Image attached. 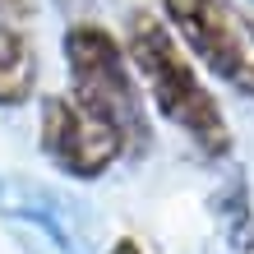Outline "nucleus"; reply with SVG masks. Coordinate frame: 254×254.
Returning a JSON list of instances; mask_svg holds the SVG:
<instances>
[{"label": "nucleus", "instance_id": "20e7f679", "mask_svg": "<svg viewBox=\"0 0 254 254\" xmlns=\"http://www.w3.org/2000/svg\"><path fill=\"white\" fill-rule=\"evenodd\" d=\"M42 148L74 181H97L111 162L125 157V139L79 97L56 93L42 102Z\"/></svg>", "mask_w": 254, "mask_h": 254}, {"label": "nucleus", "instance_id": "f03ea898", "mask_svg": "<svg viewBox=\"0 0 254 254\" xmlns=\"http://www.w3.org/2000/svg\"><path fill=\"white\" fill-rule=\"evenodd\" d=\"M65 65L74 97L88 111H97L116 134L125 139V153L139 157L153 148V125H148V107L139 93V74H134L125 42L111 37V28H102L93 19H74L65 28Z\"/></svg>", "mask_w": 254, "mask_h": 254}, {"label": "nucleus", "instance_id": "423d86ee", "mask_svg": "<svg viewBox=\"0 0 254 254\" xmlns=\"http://www.w3.org/2000/svg\"><path fill=\"white\" fill-rule=\"evenodd\" d=\"M37 9V0H0V23H28V14Z\"/></svg>", "mask_w": 254, "mask_h": 254}, {"label": "nucleus", "instance_id": "f257e3e1", "mask_svg": "<svg viewBox=\"0 0 254 254\" xmlns=\"http://www.w3.org/2000/svg\"><path fill=\"white\" fill-rule=\"evenodd\" d=\"M125 56H129L134 74L143 79L153 107L167 116L176 129H185L203 157H227V148H231L227 116H222L217 97L208 93V83L199 79V69L190 65V56H185L181 42H176V33L157 14H148V9L129 14Z\"/></svg>", "mask_w": 254, "mask_h": 254}, {"label": "nucleus", "instance_id": "39448f33", "mask_svg": "<svg viewBox=\"0 0 254 254\" xmlns=\"http://www.w3.org/2000/svg\"><path fill=\"white\" fill-rule=\"evenodd\" d=\"M37 88V51L28 28L0 23V107H23Z\"/></svg>", "mask_w": 254, "mask_h": 254}, {"label": "nucleus", "instance_id": "6e6552de", "mask_svg": "<svg viewBox=\"0 0 254 254\" xmlns=\"http://www.w3.org/2000/svg\"><path fill=\"white\" fill-rule=\"evenodd\" d=\"M107 254H143V250H139V245H134V241H116V245H111Z\"/></svg>", "mask_w": 254, "mask_h": 254}, {"label": "nucleus", "instance_id": "7ed1b4c3", "mask_svg": "<svg viewBox=\"0 0 254 254\" xmlns=\"http://www.w3.org/2000/svg\"><path fill=\"white\" fill-rule=\"evenodd\" d=\"M176 42L199 65H208L222 83L254 97V19L231 0H162Z\"/></svg>", "mask_w": 254, "mask_h": 254}, {"label": "nucleus", "instance_id": "0eeeda50", "mask_svg": "<svg viewBox=\"0 0 254 254\" xmlns=\"http://www.w3.org/2000/svg\"><path fill=\"white\" fill-rule=\"evenodd\" d=\"M61 9L69 14V23H74V14H79V19H83V14L93 9V0H61Z\"/></svg>", "mask_w": 254, "mask_h": 254}]
</instances>
